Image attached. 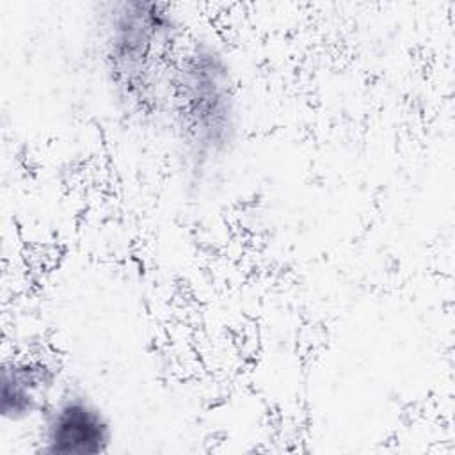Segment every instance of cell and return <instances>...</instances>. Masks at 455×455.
Returning a JSON list of instances; mask_svg holds the SVG:
<instances>
[{
  "label": "cell",
  "mask_w": 455,
  "mask_h": 455,
  "mask_svg": "<svg viewBox=\"0 0 455 455\" xmlns=\"http://www.w3.org/2000/svg\"><path fill=\"white\" fill-rule=\"evenodd\" d=\"M188 36L167 4L123 0L101 5L100 66L112 100L132 123L164 128L172 76Z\"/></svg>",
  "instance_id": "6da1fadb"
},
{
  "label": "cell",
  "mask_w": 455,
  "mask_h": 455,
  "mask_svg": "<svg viewBox=\"0 0 455 455\" xmlns=\"http://www.w3.org/2000/svg\"><path fill=\"white\" fill-rule=\"evenodd\" d=\"M164 130L181 156L199 171L224 160L240 130L235 71L224 50L206 36L190 34L172 76Z\"/></svg>",
  "instance_id": "7a4b0ae2"
},
{
  "label": "cell",
  "mask_w": 455,
  "mask_h": 455,
  "mask_svg": "<svg viewBox=\"0 0 455 455\" xmlns=\"http://www.w3.org/2000/svg\"><path fill=\"white\" fill-rule=\"evenodd\" d=\"M114 444V425L107 411L84 389L55 395L39 416L36 451L43 455H105Z\"/></svg>",
  "instance_id": "3957f363"
},
{
  "label": "cell",
  "mask_w": 455,
  "mask_h": 455,
  "mask_svg": "<svg viewBox=\"0 0 455 455\" xmlns=\"http://www.w3.org/2000/svg\"><path fill=\"white\" fill-rule=\"evenodd\" d=\"M59 370L41 355H12L2 366V418L5 423H27L44 412L55 398Z\"/></svg>",
  "instance_id": "277c9868"
}]
</instances>
